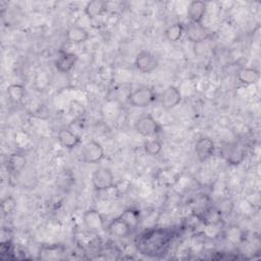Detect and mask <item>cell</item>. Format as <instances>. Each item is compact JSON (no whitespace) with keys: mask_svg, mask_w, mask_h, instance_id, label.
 I'll use <instances>...</instances> for the list:
<instances>
[{"mask_svg":"<svg viewBox=\"0 0 261 261\" xmlns=\"http://www.w3.org/2000/svg\"><path fill=\"white\" fill-rule=\"evenodd\" d=\"M25 163L27 159L22 154L14 153L7 158V169L11 172H18L25 166Z\"/></svg>","mask_w":261,"mask_h":261,"instance_id":"obj_22","label":"cell"},{"mask_svg":"<svg viewBox=\"0 0 261 261\" xmlns=\"http://www.w3.org/2000/svg\"><path fill=\"white\" fill-rule=\"evenodd\" d=\"M171 239V233L165 229H151L140 234L136 241V246L141 254L158 257L166 252Z\"/></svg>","mask_w":261,"mask_h":261,"instance_id":"obj_1","label":"cell"},{"mask_svg":"<svg viewBox=\"0 0 261 261\" xmlns=\"http://www.w3.org/2000/svg\"><path fill=\"white\" fill-rule=\"evenodd\" d=\"M118 217L121 220H123L130 227L132 230L138 227V225L140 223V219H141L140 211L137 209H134V208H128V209L124 210Z\"/></svg>","mask_w":261,"mask_h":261,"instance_id":"obj_21","label":"cell"},{"mask_svg":"<svg viewBox=\"0 0 261 261\" xmlns=\"http://www.w3.org/2000/svg\"><path fill=\"white\" fill-rule=\"evenodd\" d=\"M215 150L214 142L207 137L200 138L195 144V153L200 161H206L209 159Z\"/></svg>","mask_w":261,"mask_h":261,"instance_id":"obj_8","label":"cell"},{"mask_svg":"<svg viewBox=\"0 0 261 261\" xmlns=\"http://www.w3.org/2000/svg\"><path fill=\"white\" fill-rule=\"evenodd\" d=\"M207 10V4L203 1L195 0L190 2L187 9V16L190 22L201 23Z\"/></svg>","mask_w":261,"mask_h":261,"instance_id":"obj_10","label":"cell"},{"mask_svg":"<svg viewBox=\"0 0 261 261\" xmlns=\"http://www.w3.org/2000/svg\"><path fill=\"white\" fill-rule=\"evenodd\" d=\"M15 206H16V202L12 197H6L1 202V210L3 214L11 213L14 210Z\"/></svg>","mask_w":261,"mask_h":261,"instance_id":"obj_28","label":"cell"},{"mask_svg":"<svg viewBox=\"0 0 261 261\" xmlns=\"http://www.w3.org/2000/svg\"><path fill=\"white\" fill-rule=\"evenodd\" d=\"M66 39L72 44H82L89 39V33L83 27L73 25L67 30Z\"/></svg>","mask_w":261,"mask_h":261,"instance_id":"obj_17","label":"cell"},{"mask_svg":"<svg viewBox=\"0 0 261 261\" xmlns=\"http://www.w3.org/2000/svg\"><path fill=\"white\" fill-rule=\"evenodd\" d=\"M7 96L13 103H20L25 95V89L20 84H11L7 87Z\"/></svg>","mask_w":261,"mask_h":261,"instance_id":"obj_23","label":"cell"},{"mask_svg":"<svg viewBox=\"0 0 261 261\" xmlns=\"http://www.w3.org/2000/svg\"><path fill=\"white\" fill-rule=\"evenodd\" d=\"M63 253V249L60 246H49L43 247L40 250L39 257L45 260H52V259H60Z\"/></svg>","mask_w":261,"mask_h":261,"instance_id":"obj_24","label":"cell"},{"mask_svg":"<svg viewBox=\"0 0 261 261\" xmlns=\"http://www.w3.org/2000/svg\"><path fill=\"white\" fill-rule=\"evenodd\" d=\"M135 66L142 73H151L158 67V60L151 52L141 51L135 59Z\"/></svg>","mask_w":261,"mask_h":261,"instance_id":"obj_6","label":"cell"},{"mask_svg":"<svg viewBox=\"0 0 261 261\" xmlns=\"http://www.w3.org/2000/svg\"><path fill=\"white\" fill-rule=\"evenodd\" d=\"M81 154L84 162L96 164L104 158L105 152L103 146L99 142L91 140L83 146Z\"/></svg>","mask_w":261,"mask_h":261,"instance_id":"obj_4","label":"cell"},{"mask_svg":"<svg viewBox=\"0 0 261 261\" xmlns=\"http://www.w3.org/2000/svg\"><path fill=\"white\" fill-rule=\"evenodd\" d=\"M108 230L112 236H114L116 238H119V239L126 238L132 232L130 227L123 220H121L119 217L113 219L110 222V224L108 226Z\"/></svg>","mask_w":261,"mask_h":261,"instance_id":"obj_16","label":"cell"},{"mask_svg":"<svg viewBox=\"0 0 261 261\" xmlns=\"http://www.w3.org/2000/svg\"><path fill=\"white\" fill-rule=\"evenodd\" d=\"M223 155H224L226 161L230 165L241 164L246 157L245 150L237 144L228 145L227 147H225L224 151H223Z\"/></svg>","mask_w":261,"mask_h":261,"instance_id":"obj_13","label":"cell"},{"mask_svg":"<svg viewBox=\"0 0 261 261\" xmlns=\"http://www.w3.org/2000/svg\"><path fill=\"white\" fill-rule=\"evenodd\" d=\"M92 184L96 191L104 192L114 187V176L112 171L106 167H99L92 174Z\"/></svg>","mask_w":261,"mask_h":261,"instance_id":"obj_3","label":"cell"},{"mask_svg":"<svg viewBox=\"0 0 261 261\" xmlns=\"http://www.w3.org/2000/svg\"><path fill=\"white\" fill-rule=\"evenodd\" d=\"M57 139L60 145L66 149H73L81 143V137L76 135L72 129L64 127L57 134Z\"/></svg>","mask_w":261,"mask_h":261,"instance_id":"obj_12","label":"cell"},{"mask_svg":"<svg viewBox=\"0 0 261 261\" xmlns=\"http://www.w3.org/2000/svg\"><path fill=\"white\" fill-rule=\"evenodd\" d=\"M144 150L147 155L149 156H156L158 155L162 150V144L160 141L156 139L148 140L144 144Z\"/></svg>","mask_w":261,"mask_h":261,"instance_id":"obj_26","label":"cell"},{"mask_svg":"<svg viewBox=\"0 0 261 261\" xmlns=\"http://www.w3.org/2000/svg\"><path fill=\"white\" fill-rule=\"evenodd\" d=\"M184 33H185L184 24L180 23V22H176V23H173L170 27H168L165 30L164 34H165V37L168 41L176 42L181 38Z\"/></svg>","mask_w":261,"mask_h":261,"instance_id":"obj_25","label":"cell"},{"mask_svg":"<svg viewBox=\"0 0 261 261\" xmlns=\"http://www.w3.org/2000/svg\"><path fill=\"white\" fill-rule=\"evenodd\" d=\"M156 99V94L149 87H140L133 91L128 97V103L136 108H145L152 104Z\"/></svg>","mask_w":261,"mask_h":261,"instance_id":"obj_2","label":"cell"},{"mask_svg":"<svg viewBox=\"0 0 261 261\" xmlns=\"http://www.w3.org/2000/svg\"><path fill=\"white\" fill-rule=\"evenodd\" d=\"M85 112H86V109L81 102L76 100H72L69 103V113L74 119L81 118L85 114Z\"/></svg>","mask_w":261,"mask_h":261,"instance_id":"obj_27","label":"cell"},{"mask_svg":"<svg viewBox=\"0 0 261 261\" xmlns=\"http://www.w3.org/2000/svg\"><path fill=\"white\" fill-rule=\"evenodd\" d=\"M260 73L256 68L244 67L238 71V80L244 85H253L258 82Z\"/></svg>","mask_w":261,"mask_h":261,"instance_id":"obj_19","label":"cell"},{"mask_svg":"<svg viewBox=\"0 0 261 261\" xmlns=\"http://www.w3.org/2000/svg\"><path fill=\"white\" fill-rule=\"evenodd\" d=\"M185 33L188 39L195 44H200L209 37L207 29L204 28L202 23L189 22V24L185 28Z\"/></svg>","mask_w":261,"mask_h":261,"instance_id":"obj_9","label":"cell"},{"mask_svg":"<svg viewBox=\"0 0 261 261\" xmlns=\"http://www.w3.org/2000/svg\"><path fill=\"white\" fill-rule=\"evenodd\" d=\"M155 178L161 186L171 187L177 182L179 174L171 168H162L156 173Z\"/></svg>","mask_w":261,"mask_h":261,"instance_id":"obj_15","label":"cell"},{"mask_svg":"<svg viewBox=\"0 0 261 261\" xmlns=\"http://www.w3.org/2000/svg\"><path fill=\"white\" fill-rule=\"evenodd\" d=\"M77 61V55L71 52H61L55 61L57 71L61 73L69 72Z\"/></svg>","mask_w":261,"mask_h":261,"instance_id":"obj_11","label":"cell"},{"mask_svg":"<svg viewBox=\"0 0 261 261\" xmlns=\"http://www.w3.org/2000/svg\"><path fill=\"white\" fill-rule=\"evenodd\" d=\"M107 11V6L105 1L101 0H93L87 3L85 6V13L89 18H96L101 16L104 12Z\"/></svg>","mask_w":261,"mask_h":261,"instance_id":"obj_18","label":"cell"},{"mask_svg":"<svg viewBox=\"0 0 261 261\" xmlns=\"http://www.w3.org/2000/svg\"><path fill=\"white\" fill-rule=\"evenodd\" d=\"M181 101V94L175 86H168L162 92L160 97V102L163 108L172 109L177 106Z\"/></svg>","mask_w":261,"mask_h":261,"instance_id":"obj_7","label":"cell"},{"mask_svg":"<svg viewBox=\"0 0 261 261\" xmlns=\"http://www.w3.org/2000/svg\"><path fill=\"white\" fill-rule=\"evenodd\" d=\"M84 223L90 230H100L103 227V217L95 209L87 210L83 216Z\"/></svg>","mask_w":261,"mask_h":261,"instance_id":"obj_14","label":"cell"},{"mask_svg":"<svg viewBox=\"0 0 261 261\" xmlns=\"http://www.w3.org/2000/svg\"><path fill=\"white\" fill-rule=\"evenodd\" d=\"M199 217L206 225H216L221 221V212L216 208L207 207Z\"/></svg>","mask_w":261,"mask_h":261,"instance_id":"obj_20","label":"cell"},{"mask_svg":"<svg viewBox=\"0 0 261 261\" xmlns=\"http://www.w3.org/2000/svg\"><path fill=\"white\" fill-rule=\"evenodd\" d=\"M135 128L137 133L143 137H152L161 132L160 123L151 115L141 116L137 120Z\"/></svg>","mask_w":261,"mask_h":261,"instance_id":"obj_5","label":"cell"}]
</instances>
